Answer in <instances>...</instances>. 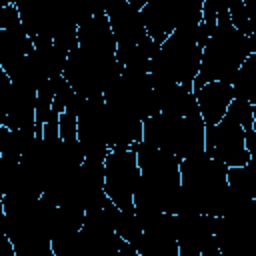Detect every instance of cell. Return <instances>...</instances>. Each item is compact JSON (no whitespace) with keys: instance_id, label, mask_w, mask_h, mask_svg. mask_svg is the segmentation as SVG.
I'll return each instance as SVG.
<instances>
[{"instance_id":"6da1fadb","label":"cell","mask_w":256,"mask_h":256,"mask_svg":"<svg viewBox=\"0 0 256 256\" xmlns=\"http://www.w3.org/2000/svg\"><path fill=\"white\" fill-rule=\"evenodd\" d=\"M252 54L250 42L242 36L228 18V4L218 10L216 28L202 50L200 70L192 82V92L208 82H232L244 60Z\"/></svg>"},{"instance_id":"7a4b0ae2","label":"cell","mask_w":256,"mask_h":256,"mask_svg":"<svg viewBox=\"0 0 256 256\" xmlns=\"http://www.w3.org/2000/svg\"><path fill=\"white\" fill-rule=\"evenodd\" d=\"M204 130L200 114L172 116L158 112L142 122V142L178 160H186L204 152Z\"/></svg>"},{"instance_id":"3957f363","label":"cell","mask_w":256,"mask_h":256,"mask_svg":"<svg viewBox=\"0 0 256 256\" xmlns=\"http://www.w3.org/2000/svg\"><path fill=\"white\" fill-rule=\"evenodd\" d=\"M180 186L192 196L200 214L204 216H222L224 200L228 192L226 172L228 168L206 156L204 152L186 160H180Z\"/></svg>"},{"instance_id":"277c9868","label":"cell","mask_w":256,"mask_h":256,"mask_svg":"<svg viewBox=\"0 0 256 256\" xmlns=\"http://www.w3.org/2000/svg\"><path fill=\"white\" fill-rule=\"evenodd\" d=\"M122 74V66L116 58H98L92 56L78 46L68 52L62 78L74 90V94L82 98L102 96Z\"/></svg>"},{"instance_id":"5b68a950","label":"cell","mask_w":256,"mask_h":256,"mask_svg":"<svg viewBox=\"0 0 256 256\" xmlns=\"http://www.w3.org/2000/svg\"><path fill=\"white\" fill-rule=\"evenodd\" d=\"M140 180L134 150H110L104 158V194L122 212H134L132 196Z\"/></svg>"},{"instance_id":"8992f818","label":"cell","mask_w":256,"mask_h":256,"mask_svg":"<svg viewBox=\"0 0 256 256\" xmlns=\"http://www.w3.org/2000/svg\"><path fill=\"white\" fill-rule=\"evenodd\" d=\"M204 154L222 162L226 168L246 166L250 154L244 146V128L230 116L204 130Z\"/></svg>"},{"instance_id":"52a82bcc","label":"cell","mask_w":256,"mask_h":256,"mask_svg":"<svg viewBox=\"0 0 256 256\" xmlns=\"http://www.w3.org/2000/svg\"><path fill=\"white\" fill-rule=\"evenodd\" d=\"M76 136L84 152V160L104 162L108 150L106 144V124H104V98H88L78 114Z\"/></svg>"},{"instance_id":"ba28073f","label":"cell","mask_w":256,"mask_h":256,"mask_svg":"<svg viewBox=\"0 0 256 256\" xmlns=\"http://www.w3.org/2000/svg\"><path fill=\"white\" fill-rule=\"evenodd\" d=\"M104 124L108 150H128L142 142V120L120 104L104 102Z\"/></svg>"},{"instance_id":"9c48e42d","label":"cell","mask_w":256,"mask_h":256,"mask_svg":"<svg viewBox=\"0 0 256 256\" xmlns=\"http://www.w3.org/2000/svg\"><path fill=\"white\" fill-rule=\"evenodd\" d=\"M78 48L98 56V58H116V40L108 26V18L104 14V6L94 8L92 14L78 24Z\"/></svg>"},{"instance_id":"30bf717a","label":"cell","mask_w":256,"mask_h":256,"mask_svg":"<svg viewBox=\"0 0 256 256\" xmlns=\"http://www.w3.org/2000/svg\"><path fill=\"white\" fill-rule=\"evenodd\" d=\"M104 14L108 18V26L116 40V46L140 44L148 36L140 10L132 8L128 0H112L104 6Z\"/></svg>"},{"instance_id":"8fae6325","label":"cell","mask_w":256,"mask_h":256,"mask_svg":"<svg viewBox=\"0 0 256 256\" xmlns=\"http://www.w3.org/2000/svg\"><path fill=\"white\" fill-rule=\"evenodd\" d=\"M214 216H174L178 256H200L208 240L214 236Z\"/></svg>"},{"instance_id":"7c38bea8","label":"cell","mask_w":256,"mask_h":256,"mask_svg":"<svg viewBox=\"0 0 256 256\" xmlns=\"http://www.w3.org/2000/svg\"><path fill=\"white\" fill-rule=\"evenodd\" d=\"M4 110V126L8 130H26L34 128V110H36V92L24 86L10 84V88L0 98Z\"/></svg>"},{"instance_id":"4fadbf2b","label":"cell","mask_w":256,"mask_h":256,"mask_svg":"<svg viewBox=\"0 0 256 256\" xmlns=\"http://www.w3.org/2000/svg\"><path fill=\"white\" fill-rule=\"evenodd\" d=\"M194 98L204 126H214L224 118L230 102L234 100V92L228 82H208L194 90Z\"/></svg>"},{"instance_id":"5bb4252c","label":"cell","mask_w":256,"mask_h":256,"mask_svg":"<svg viewBox=\"0 0 256 256\" xmlns=\"http://www.w3.org/2000/svg\"><path fill=\"white\" fill-rule=\"evenodd\" d=\"M34 44L32 38L24 32L22 24L10 30H0V66L8 68L18 60L32 54Z\"/></svg>"},{"instance_id":"9a60e30c","label":"cell","mask_w":256,"mask_h":256,"mask_svg":"<svg viewBox=\"0 0 256 256\" xmlns=\"http://www.w3.org/2000/svg\"><path fill=\"white\" fill-rule=\"evenodd\" d=\"M52 246V254L54 256H96L92 246L88 244V240L84 238V234L78 230L74 234L50 240Z\"/></svg>"},{"instance_id":"2e32d148","label":"cell","mask_w":256,"mask_h":256,"mask_svg":"<svg viewBox=\"0 0 256 256\" xmlns=\"http://www.w3.org/2000/svg\"><path fill=\"white\" fill-rule=\"evenodd\" d=\"M228 18H230V24L246 38H250L254 32H256V22H254V16L250 12V8L240 0V2H232L228 4Z\"/></svg>"},{"instance_id":"e0dca14e","label":"cell","mask_w":256,"mask_h":256,"mask_svg":"<svg viewBox=\"0 0 256 256\" xmlns=\"http://www.w3.org/2000/svg\"><path fill=\"white\" fill-rule=\"evenodd\" d=\"M114 232L124 242H128L130 246H136V242L142 236V226H140L138 218L134 216V212H122L120 210L116 220H114Z\"/></svg>"},{"instance_id":"ac0fdd59","label":"cell","mask_w":256,"mask_h":256,"mask_svg":"<svg viewBox=\"0 0 256 256\" xmlns=\"http://www.w3.org/2000/svg\"><path fill=\"white\" fill-rule=\"evenodd\" d=\"M254 110L256 106H252L250 102H244V100H232L228 110H226V116L234 118L244 130H252L254 128Z\"/></svg>"},{"instance_id":"d6986e66","label":"cell","mask_w":256,"mask_h":256,"mask_svg":"<svg viewBox=\"0 0 256 256\" xmlns=\"http://www.w3.org/2000/svg\"><path fill=\"white\" fill-rule=\"evenodd\" d=\"M74 96V90L68 86V82L62 78L60 80V84H58V88H56V94H54V100H52V110L50 112H54V114H62L64 110H66V106H68V102H70V98Z\"/></svg>"},{"instance_id":"ffe728a7","label":"cell","mask_w":256,"mask_h":256,"mask_svg":"<svg viewBox=\"0 0 256 256\" xmlns=\"http://www.w3.org/2000/svg\"><path fill=\"white\" fill-rule=\"evenodd\" d=\"M20 26V14L14 2L0 4V30H10Z\"/></svg>"},{"instance_id":"44dd1931","label":"cell","mask_w":256,"mask_h":256,"mask_svg":"<svg viewBox=\"0 0 256 256\" xmlns=\"http://www.w3.org/2000/svg\"><path fill=\"white\" fill-rule=\"evenodd\" d=\"M0 256H16L12 242H10L8 236H4V234H0Z\"/></svg>"},{"instance_id":"7402d4cb","label":"cell","mask_w":256,"mask_h":256,"mask_svg":"<svg viewBox=\"0 0 256 256\" xmlns=\"http://www.w3.org/2000/svg\"><path fill=\"white\" fill-rule=\"evenodd\" d=\"M200 256H220V254H218V246H216V238H214V236L208 240V244L204 246V250H202Z\"/></svg>"},{"instance_id":"603a6c76","label":"cell","mask_w":256,"mask_h":256,"mask_svg":"<svg viewBox=\"0 0 256 256\" xmlns=\"http://www.w3.org/2000/svg\"><path fill=\"white\" fill-rule=\"evenodd\" d=\"M10 84H12V82H10L8 74H6V70L0 66V98H2V96H4V92L10 88Z\"/></svg>"}]
</instances>
